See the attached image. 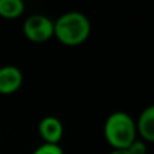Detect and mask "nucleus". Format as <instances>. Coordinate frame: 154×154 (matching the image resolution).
I'll return each instance as SVG.
<instances>
[{"mask_svg": "<svg viewBox=\"0 0 154 154\" xmlns=\"http://www.w3.org/2000/svg\"><path fill=\"white\" fill-rule=\"evenodd\" d=\"M91 34V20L79 11L62 14L54 22V37L65 46H79Z\"/></svg>", "mask_w": 154, "mask_h": 154, "instance_id": "f257e3e1", "label": "nucleus"}, {"mask_svg": "<svg viewBox=\"0 0 154 154\" xmlns=\"http://www.w3.org/2000/svg\"><path fill=\"white\" fill-rule=\"evenodd\" d=\"M104 137L114 149H127L137 139L135 122L127 112H112L104 123Z\"/></svg>", "mask_w": 154, "mask_h": 154, "instance_id": "f03ea898", "label": "nucleus"}, {"mask_svg": "<svg viewBox=\"0 0 154 154\" xmlns=\"http://www.w3.org/2000/svg\"><path fill=\"white\" fill-rule=\"evenodd\" d=\"M23 32L31 42L42 43L54 35V22L46 15L35 14L24 20Z\"/></svg>", "mask_w": 154, "mask_h": 154, "instance_id": "7ed1b4c3", "label": "nucleus"}, {"mask_svg": "<svg viewBox=\"0 0 154 154\" xmlns=\"http://www.w3.org/2000/svg\"><path fill=\"white\" fill-rule=\"evenodd\" d=\"M23 75L15 65H4L0 68V93L11 95L22 87Z\"/></svg>", "mask_w": 154, "mask_h": 154, "instance_id": "20e7f679", "label": "nucleus"}, {"mask_svg": "<svg viewBox=\"0 0 154 154\" xmlns=\"http://www.w3.org/2000/svg\"><path fill=\"white\" fill-rule=\"evenodd\" d=\"M38 131H39L41 138L45 141L43 143L58 145V142L61 141L62 135H64V126L58 118L45 116L39 122Z\"/></svg>", "mask_w": 154, "mask_h": 154, "instance_id": "39448f33", "label": "nucleus"}, {"mask_svg": "<svg viewBox=\"0 0 154 154\" xmlns=\"http://www.w3.org/2000/svg\"><path fill=\"white\" fill-rule=\"evenodd\" d=\"M137 134L143 142L154 141V106H149L141 112L138 122L135 123Z\"/></svg>", "mask_w": 154, "mask_h": 154, "instance_id": "423d86ee", "label": "nucleus"}, {"mask_svg": "<svg viewBox=\"0 0 154 154\" xmlns=\"http://www.w3.org/2000/svg\"><path fill=\"white\" fill-rule=\"evenodd\" d=\"M24 4L22 0H0V16L5 19H16L23 14Z\"/></svg>", "mask_w": 154, "mask_h": 154, "instance_id": "0eeeda50", "label": "nucleus"}, {"mask_svg": "<svg viewBox=\"0 0 154 154\" xmlns=\"http://www.w3.org/2000/svg\"><path fill=\"white\" fill-rule=\"evenodd\" d=\"M32 154H64V150L60 145L42 143L32 152Z\"/></svg>", "mask_w": 154, "mask_h": 154, "instance_id": "6e6552de", "label": "nucleus"}, {"mask_svg": "<svg viewBox=\"0 0 154 154\" xmlns=\"http://www.w3.org/2000/svg\"><path fill=\"white\" fill-rule=\"evenodd\" d=\"M127 150L130 154H146V152H147L146 142L135 139V141L127 147Z\"/></svg>", "mask_w": 154, "mask_h": 154, "instance_id": "1a4fd4ad", "label": "nucleus"}, {"mask_svg": "<svg viewBox=\"0 0 154 154\" xmlns=\"http://www.w3.org/2000/svg\"><path fill=\"white\" fill-rule=\"evenodd\" d=\"M109 154H130L127 149H114Z\"/></svg>", "mask_w": 154, "mask_h": 154, "instance_id": "9d476101", "label": "nucleus"}]
</instances>
